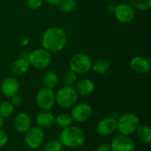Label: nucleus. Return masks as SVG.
Returning a JSON list of instances; mask_svg holds the SVG:
<instances>
[{
  "mask_svg": "<svg viewBox=\"0 0 151 151\" xmlns=\"http://www.w3.org/2000/svg\"><path fill=\"white\" fill-rule=\"evenodd\" d=\"M45 139V134L42 128L39 127H31L25 133V143L26 145L32 150H37L40 148Z\"/></svg>",
  "mask_w": 151,
  "mask_h": 151,
  "instance_id": "nucleus-8",
  "label": "nucleus"
},
{
  "mask_svg": "<svg viewBox=\"0 0 151 151\" xmlns=\"http://www.w3.org/2000/svg\"><path fill=\"white\" fill-rule=\"evenodd\" d=\"M35 122L41 128H50L55 125V116L50 111H41L35 116Z\"/></svg>",
  "mask_w": 151,
  "mask_h": 151,
  "instance_id": "nucleus-17",
  "label": "nucleus"
},
{
  "mask_svg": "<svg viewBox=\"0 0 151 151\" xmlns=\"http://www.w3.org/2000/svg\"><path fill=\"white\" fill-rule=\"evenodd\" d=\"M113 14L116 19L122 24L131 23L135 17V9L127 3H121L115 5Z\"/></svg>",
  "mask_w": 151,
  "mask_h": 151,
  "instance_id": "nucleus-9",
  "label": "nucleus"
},
{
  "mask_svg": "<svg viewBox=\"0 0 151 151\" xmlns=\"http://www.w3.org/2000/svg\"><path fill=\"white\" fill-rule=\"evenodd\" d=\"M93 61L91 58L83 52H79L73 55L69 60V69L74 73L86 74L91 71Z\"/></svg>",
  "mask_w": 151,
  "mask_h": 151,
  "instance_id": "nucleus-4",
  "label": "nucleus"
},
{
  "mask_svg": "<svg viewBox=\"0 0 151 151\" xmlns=\"http://www.w3.org/2000/svg\"><path fill=\"white\" fill-rule=\"evenodd\" d=\"M10 102L12 103V104L14 107L15 106H20L22 104V103H23V99H22V97L19 94H17V95H15V96L11 97V101Z\"/></svg>",
  "mask_w": 151,
  "mask_h": 151,
  "instance_id": "nucleus-30",
  "label": "nucleus"
},
{
  "mask_svg": "<svg viewBox=\"0 0 151 151\" xmlns=\"http://www.w3.org/2000/svg\"><path fill=\"white\" fill-rule=\"evenodd\" d=\"M110 69H111V62L106 58L97 59L92 64V68H91V70H93L96 73L100 75L107 73L110 71Z\"/></svg>",
  "mask_w": 151,
  "mask_h": 151,
  "instance_id": "nucleus-20",
  "label": "nucleus"
},
{
  "mask_svg": "<svg viewBox=\"0 0 151 151\" xmlns=\"http://www.w3.org/2000/svg\"><path fill=\"white\" fill-rule=\"evenodd\" d=\"M58 10L64 13H70L73 12L77 7L76 0H61V2L58 4Z\"/></svg>",
  "mask_w": 151,
  "mask_h": 151,
  "instance_id": "nucleus-24",
  "label": "nucleus"
},
{
  "mask_svg": "<svg viewBox=\"0 0 151 151\" xmlns=\"http://www.w3.org/2000/svg\"><path fill=\"white\" fill-rule=\"evenodd\" d=\"M140 119L134 113H126L117 119V130L120 134L132 135L140 126Z\"/></svg>",
  "mask_w": 151,
  "mask_h": 151,
  "instance_id": "nucleus-5",
  "label": "nucleus"
},
{
  "mask_svg": "<svg viewBox=\"0 0 151 151\" xmlns=\"http://www.w3.org/2000/svg\"><path fill=\"white\" fill-rule=\"evenodd\" d=\"M95 151H111V145L110 143H101L96 148Z\"/></svg>",
  "mask_w": 151,
  "mask_h": 151,
  "instance_id": "nucleus-31",
  "label": "nucleus"
},
{
  "mask_svg": "<svg viewBox=\"0 0 151 151\" xmlns=\"http://www.w3.org/2000/svg\"><path fill=\"white\" fill-rule=\"evenodd\" d=\"M96 130L101 136L111 135L117 130V119L108 116L97 123Z\"/></svg>",
  "mask_w": 151,
  "mask_h": 151,
  "instance_id": "nucleus-12",
  "label": "nucleus"
},
{
  "mask_svg": "<svg viewBox=\"0 0 151 151\" xmlns=\"http://www.w3.org/2000/svg\"><path fill=\"white\" fill-rule=\"evenodd\" d=\"M62 80H63L64 86L73 87L75 85V83L77 82V81H78V76L73 72L68 71V72L64 73Z\"/></svg>",
  "mask_w": 151,
  "mask_h": 151,
  "instance_id": "nucleus-26",
  "label": "nucleus"
},
{
  "mask_svg": "<svg viewBox=\"0 0 151 151\" xmlns=\"http://www.w3.org/2000/svg\"><path fill=\"white\" fill-rule=\"evenodd\" d=\"M4 125V119H3L1 116H0V128H2Z\"/></svg>",
  "mask_w": 151,
  "mask_h": 151,
  "instance_id": "nucleus-33",
  "label": "nucleus"
},
{
  "mask_svg": "<svg viewBox=\"0 0 151 151\" xmlns=\"http://www.w3.org/2000/svg\"><path fill=\"white\" fill-rule=\"evenodd\" d=\"M8 142H9L8 134L2 128H0V149L4 148L8 143Z\"/></svg>",
  "mask_w": 151,
  "mask_h": 151,
  "instance_id": "nucleus-29",
  "label": "nucleus"
},
{
  "mask_svg": "<svg viewBox=\"0 0 151 151\" xmlns=\"http://www.w3.org/2000/svg\"><path fill=\"white\" fill-rule=\"evenodd\" d=\"M30 68L29 62L27 58L21 57L15 59L11 65V72L16 76H22L26 74Z\"/></svg>",
  "mask_w": 151,
  "mask_h": 151,
  "instance_id": "nucleus-18",
  "label": "nucleus"
},
{
  "mask_svg": "<svg viewBox=\"0 0 151 151\" xmlns=\"http://www.w3.org/2000/svg\"><path fill=\"white\" fill-rule=\"evenodd\" d=\"M150 60L143 56H134L130 60L131 69L137 73H148L150 70Z\"/></svg>",
  "mask_w": 151,
  "mask_h": 151,
  "instance_id": "nucleus-15",
  "label": "nucleus"
},
{
  "mask_svg": "<svg viewBox=\"0 0 151 151\" xmlns=\"http://www.w3.org/2000/svg\"><path fill=\"white\" fill-rule=\"evenodd\" d=\"M55 98L56 104L62 109L68 110L72 109L78 103L79 96L73 87L64 86L60 88L55 94Z\"/></svg>",
  "mask_w": 151,
  "mask_h": 151,
  "instance_id": "nucleus-3",
  "label": "nucleus"
},
{
  "mask_svg": "<svg viewBox=\"0 0 151 151\" xmlns=\"http://www.w3.org/2000/svg\"><path fill=\"white\" fill-rule=\"evenodd\" d=\"M14 112V106L10 101H3L0 103V116L3 119H8L12 116Z\"/></svg>",
  "mask_w": 151,
  "mask_h": 151,
  "instance_id": "nucleus-23",
  "label": "nucleus"
},
{
  "mask_svg": "<svg viewBox=\"0 0 151 151\" xmlns=\"http://www.w3.org/2000/svg\"><path fill=\"white\" fill-rule=\"evenodd\" d=\"M136 138L142 143L149 144L151 142V128L148 125H141L135 131Z\"/></svg>",
  "mask_w": 151,
  "mask_h": 151,
  "instance_id": "nucleus-19",
  "label": "nucleus"
},
{
  "mask_svg": "<svg viewBox=\"0 0 151 151\" xmlns=\"http://www.w3.org/2000/svg\"><path fill=\"white\" fill-rule=\"evenodd\" d=\"M26 3L29 9L37 10L42 5L43 0H26Z\"/></svg>",
  "mask_w": 151,
  "mask_h": 151,
  "instance_id": "nucleus-28",
  "label": "nucleus"
},
{
  "mask_svg": "<svg viewBox=\"0 0 151 151\" xmlns=\"http://www.w3.org/2000/svg\"><path fill=\"white\" fill-rule=\"evenodd\" d=\"M130 4L136 10L148 11L151 7V0H129Z\"/></svg>",
  "mask_w": 151,
  "mask_h": 151,
  "instance_id": "nucleus-25",
  "label": "nucleus"
},
{
  "mask_svg": "<svg viewBox=\"0 0 151 151\" xmlns=\"http://www.w3.org/2000/svg\"><path fill=\"white\" fill-rule=\"evenodd\" d=\"M63 145L58 139H52L47 142L43 147V151H62Z\"/></svg>",
  "mask_w": 151,
  "mask_h": 151,
  "instance_id": "nucleus-27",
  "label": "nucleus"
},
{
  "mask_svg": "<svg viewBox=\"0 0 151 151\" xmlns=\"http://www.w3.org/2000/svg\"><path fill=\"white\" fill-rule=\"evenodd\" d=\"M35 103L39 109L42 111H50L56 104L55 93L53 89L42 88L35 96Z\"/></svg>",
  "mask_w": 151,
  "mask_h": 151,
  "instance_id": "nucleus-7",
  "label": "nucleus"
},
{
  "mask_svg": "<svg viewBox=\"0 0 151 151\" xmlns=\"http://www.w3.org/2000/svg\"><path fill=\"white\" fill-rule=\"evenodd\" d=\"M42 83L43 88L53 89L58 84V76L53 71H49L45 73L42 78Z\"/></svg>",
  "mask_w": 151,
  "mask_h": 151,
  "instance_id": "nucleus-21",
  "label": "nucleus"
},
{
  "mask_svg": "<svg viewBox=\"0 0 151 151\" xmlns=\"http://www.w3.org/2000/svg\"><path fill=\"white\" fill-rule=\"evenodd\" d=\"M48 4H50V5H57L61 2V0H45Z\"/></svg>",
  "mask_w": 151,
  "mask_h": 151,
  "instance_id": "nucleus-32",
  "label": "nucleus"
},
{
  "mask_svg": "<svg viewBox=\"0 0 151 151\" xmlns=\"http://www.w3.org/2000/svg\"><path fill=\"white\" fill-rule=\"evenodd\" d=\"M67 43L66 32L59 27L47 28L42 36V46L50 53L59 52L65 49Z\"/></svg>",
  "mask_w": 151,
  "mask_h": 151,
  "instance_id": "nucleus-1",
  "label": "nucleus"
},
{
  "mask_svg": "<svg viewBox=\"0 0 151 151\" xmlns=\"http://www.w3.org/2000/svg\"><path fill=\"white\" fill-rule=\"evenodd\" d=\"M73 120L69 113H59L55 117V125L60 128H65L72 126Z\"/></svg>",
  "mask_w": 151,
  "mask_h": 151,
  "instance_id": "nucleus-22",
  "label": "nucleus"
},
{
  "mask_svg": "<svg viewBox=\"0 0 151 151\" xmlns=\"http://www.w3.org/2000/svg\"><path fill=\"white\" fill-rule=\"evenodd\" d=\"M73 121L84 123L89 120L93 115L92 107L86 103H77L71 110L70 113Z\"/></svg>",
  "mask_w": 151,
  "mask_h": 151,
  "instance_id": "nucleus-10",
  "label": "nucleus"
},
{
  "mask_svg": "<svg viewBox=\"0 0 151 151\" xmlns=\"http://www.w3.org/2000/svg\"><path fill=\"white\" fill-rule=\"evenodd\" d=\"M63 147L69 149H78L81 147L86 141L85 132L77 126H70L63 128L59 139Z\"/></svg>",
  "mask_w": 151,
  "mask_h": 151,
  "instance_id": "nucleus-2",
  "label": "nucleus"
},
{
  "mask_svg": "<svg viewBox=\"0 0 151 151\" xmlns=\"http://www.w3.org/2000/svg\"><path fill=\"white\" fill-rule=\"evenodd\" d=\"M1 92L8 98L19 94L20 85L19 81L15 77H6L1 83Z\"/></svg>",
  "mask_w": 151,
  "mask_h": 151,
  "instance_id": "nucleus-13",
  "label": "nucleus"
},
{
  "mask_svg": "<svg viewBox=\"0 0 151 151\" xmlns=\"http://www.w3.org/2000/svg\"><path fill=\"white\" fill-rule=\"evenodd\" d=\"M74 89L78 96H88L93 94L95 91V83L90 79H81L77 81L74 85Z\"/></svg>",
  "mask_w": 151,
  "mask_h": 151,
  "instance_id": "nucleus-16",
  "label": "nucleus"
},
{
  "mask_svg": "<svg viewBox=\"0 0 151 151\" xmlns=\"http://www.w3.org/2000/svg\"><path fill=\"white\" fill-rule=\"evenodd\" d=\"M111 151H135V142L129 135L119 134L110 143Z\"/></svg>",
  "mask_w": 151,
  "mask_h": 151,
  "instance_id": "nucleus-11",
  "label": "nucleus"
},
{
  "mask_svg": "<svg viewBox=\"0 0 151 151\" xmlns=\"http://www.w3.org/2000/svg\"><path fill=\"white\" fill-rule=\"evenodd\" d=\"M32 127V119L27 112H19L13 119L14 129L21 134L26 133Z\"/></svg>",
  "mask_w": 151,
  "mask_h": 151,
  "instance_id": "nucleus-14",
  "label": "nucleus"
},
{
  "mask_svg": "<svg viewBox=\"0 0 151 151\" xmlns=\"http://www.w3.org/2000/svg\"><path fill=\"white\" fill-rule=\"evenodd\" d=\"M27 60L29 62L30 66H33L35 69H45L50 65L52 62L51 53L43 48H38L32 50L28 56Z\"/></svg>",
  "mask_w": 151,
  "mask_h": 151,
  "instance_id": "nucleus-6",
  "label": "nucleus"
}]
</instances>
